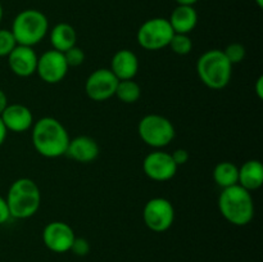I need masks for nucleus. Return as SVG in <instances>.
<instances>
[{"instance_id":"7","label":"nucleus","mask_w":263,"mask_h":262,"mask_svg":"<svg viewBox=\"0 0 263 262\" xmlns=\"http://www.w3.org/2000/svg\"><path fill=\"white\" fill-rule=\"evenodd\" d=\"M174 33L168 18L153 17L146 20L139 27L136 40L145 50L157 51L168 46Z\"/></svg>"},{"instance_id":"2","label":"nucleus","mask_w":263,"mask_h":262,"mask_svg":"<svg viewBox=\"0 0 263 262\" xmlns=\"http://www.w3.org/2000/svg\"><path fill=\"white\" fill-rule=\"evenodd\" d=\"M218 210L228 222L246 226L254 217V200L252 193L239 184L222 189L218 197Z\"/></svg>"},{"instance_id":"18","label":"nucleus","mask_w":263,"mask_h":262,"mask_svg":"<svg viewBox=\"0 0 263 262\" xmlns=\"http://www.w3.org/2000/svg\"><path fill=\"white\" fill-rule=\"evenodd\" d=\"M238 184L248 192L259 189L263 184V166L258 159H249L239 167Z\"/></svg>"},{"instance_id":"16","label":"nucleus","mask_w":263,"mask_h":262,"mask_svg":"<svg viewBox=\"0 0 263 262\" xmlns=\"http://www.w3.org/2000/svg\"><path fill=\"white\" fill-rule=\"evenodd\" d=\"M110 71L118 80H134L139 72V59L134 51L121 49L113 55Z\"/></svg>"},{"instance_id":"15","label":"nucleus","mask_w":263,"mask_h":262,"mask_svg":"<svg viewBox=\"0 0 263 262\" xmlns=\"http://www.w3.org/2000/svg\"><path fill=\"white\" fill-rule=\"evenodd\" d=\"M99 145L97 140L87 135H80L71 139L66 154L79 163H91L99 156Z\"/></svg>"},{"instance_id":"29","label":"nucleus","mask_w":263,"mask_h":262,"mask_svg":"<svg viewBox=\"0 0 263 262\" xmlns=\"http://www.w3.org/2000/svg\"><path fill=\"white\" fill-rule=\"evenodd\" d=\"M256 94L257 97H258V99H262L263 98V76H259L258 79H257Z\"/></svg>"},{"instance_id":"23","label":"nucleus","mask_w":263,"mask_h":262,"mask_svg":"<svg viewBox=\"0 0 263 262\" xmlns=\"http://www.w3.org/2000/svg\"><path fill=\"white\" fill-rule=\"evenodd\" d=\"M223 54L225 57L228 58V61L230 62L231 64H239L244 61L246 58V46L240 43H233V44H229L225 49H223Z\"/></svg>"},{"instance_id":"4","label":"nucleus","mask_w":263,"mask_h":262,"mask_svg":"<svg viewBox=\"0 0 263 262\" xmlns=\"http://www.w3.org/2000/svg\"><path fill=\"white\" fill-rule=\"evenodd\" d=\"M197 73L200 81L212 90H222L230 84L233 64L228 61L222 50L211 49L199 57Z\"/></svg>"},{"instance_id":"9","label":"nucleus","mask_w":263,"mask_h":262,"mask_svg":"<svg viewBox=\"0 0 263 262\" xmlns=\"http://www.w3.org/2000/svg\"><path fill=\"white\" fill-rule=\"evenodd\" d=\"M118 81L109 68L95 69L86 79L85 92L94 102H105L115 97Z\"/></svg>"},{"instance_id":"28","label":"nucleus","mask_w":263,"mask_h":262,"mask_svg":"<svg viewBox=\"0 0 263 262\" xmlns=\"http://www.w3.org/2000/svg\"><path fill=\"white\" fill-rule=\"evenodd\" d=\"M10 218L12 217H10V212H9V207H8L7 199L0 195V225L8 222Z\"/></svg>"},{"instance_id":"26","label":"nucleus","mask_w":263,"mask_h":262,"mask_svg":"<svg viewBox=\"0 0 263 262\" xmlns=\"http://www.w3.org/2000/svg\"><path fill=\"white\" fill-rule=\"evenodd\" d=\"M69 251L79 257L86 256V254H89V252H90L89 240L85 238H81V236H79V238L76 236L73 240V243H72V247Z\"/></svg>"},{"instance_id":"24","label":"nucleus","mask_w":263,"mask_h":262,"mask_svg":"<svg viewBox=\"0 0 263 262\" xmlns=\"http://www.w3.org/2000/svg\"><path fill=\"white\" fill-rule=\"evenodd\" d=\"M15 46H17V41L12 31L0 28V57H8Z\"/></svg>"},{"instance_id":"14","label":"nucleus","mask_w":263,"mask_h":262,"mask_svg":"<svg viewBox=\"0 0 263 262\" xmlns=\"http://www.w3.org/2000/svg\"><path fill=\"white\" fill-rule=\"evenodd\" d=\"M8 131L25 133L33 125V115L28 107L23 104H8L0 115Z\"/></svg>"},{"instance_id":"19","label":"nucleus","mask_w":263,"mask_h":262,"mask_svg":"<svg viewBox=\"0 0 263 262\" xmlns=\"http://www.w3.org/2000/svg\"><path fill=\"white\" fill-rule=\"evenodd\" d=\"M49 39L54 50L64 53L77 43V32L69 23H57L49 32Z\"/></svg>"},{"instance_id":"3","label":"nucleus","mask_w":263,"mask_h":262,"mask_svg":"<svg viewBox=\"0 0 263 262\" xmlns=\"http://www.w3.org/2000/svg\"><path fill=\"white\" fill-rule=\"evenodd\" d=\"M10 217L25 220L37 213L41 204V192L33 180L21 177L12 182L7 194Z\"/></svg>"},{"instance_id":"27","label":"nucleus","mask_w":263,"mask_h":262,"mask_svg":"<svg viewBox=\"0 0 263 262\" xmlns=\"http://www.w3.org/2000/svg\"><path fill=\"white\" fill-rule=\"evenodd\" d=\"M171 157L172 159H174V162L176 163V166H182V164L186 163L187 161H189V153H187L186 149H176V151H174L171 153Z\"/></svg>"},{"instance_id":"6","label":"nucleus","mask_w":263,"mask_h":262,"mask_svg":"<svg viewBox=\"0 0 263 262\" xmlns=\"http://www.w3.org/2000/svg\"><path fill=\"white\" fill-rule=\"evenodd\" d=\"M138 133L141 140L154 149H162L170 145L176 135L171 121L156 113L144 116L139 121Z\"/></svg>"},{"instance_id":"33","label":"nucleus","mask_w":263,"mask_h":262,"mask_svg":"<svg viewBox=\"0 0 263 262\" xmlns=\"http://www.w3.org/2000/svg\"><path fill=\"white\" fill-rule=\"evenodd\" d=\"M3 15H4V10H3V5L2 3H0V22H2L3 20Z\"/></svg>"},{"instance_id":"31","label":"nucleus","mask_w":263,"mask_h":262,"mask_svg":"<svg viewBox=\"0 0 263 262\" xmlns=\"http://www.w3.org/2000/svg\"><path fill=\"white\" fill-rule=\"evenodd\" d=\"M7 134H8V130L5 128L4 123H3L2 118H0V146L4 144L5 139H7Z\"/></svg>"},{"instance_id":"13","label":"nucleus","mask_w":263,"mask_h":262,"mask_svg":"<svg viewBox=\"0 0 263 262\" xmlns=\"http://www.w3.org/2000/svg\"><path fill=\"white\" fill-rule=\"evenodd\" d=\"M8 58L9 68L15 76L18 77H30L36 73L37 67V54L35 49L31 46L17 45L10 51Z\"/></svg>"},{"instance_id":"25","label":"nucleus","mask_w":263,"mask_h":262,"mask_svg":"<svg viewBox=\"0 0 263 262\" xmlns=\"http://www.w3.org/2000/svg\"><path fill=\"white\" fill-rule=\"evenodd\" d=\"M68 67H79L85 62V51L80 46L74 45L63 53Z\"/></svg>"},{"instance_id":"32","label":"nucleus","mask_w":263,"mask_h":262,"mask_svg":"<svg viewBox=\"0 0 263 262\" xmlns=\"http://www.w3.org/2000/svg\"><path fill=\"white\" fill-rule=\"evenodd\" d=\"M177 5H192L194 7L195 3H198V0H174Z\"/></svg>"},{"instance_id":"10","label":"nucleus","mask_w":263,"mask_h":262,"mask_svg":"<svg viewBox=\"0 0 263 262\" xmlns=\"http://www.w3.org/2000/svg\"><path fill=\"white\" fill-rule=\"evenodd\" d=\"M176 163L172 159L171 153L161 151L151 152L143 161V171L153 181H168L176 175Z\"/></svg>"},{"instance_id":"22","label":"nucleus","mask_w":263,"mask_h":262,"mask_svg":"<svg viewBox=\"0 0 263 262\" xmlns=\"http://www.w3.org/2000/svg\"><path fill=\"white\" fill-rule=\"evenodd\" d=\"M168 48L175 54L179 55H186L192 51L193 49V41L189 38V35H184V33H174L171 41L168 44Z\"/></svg>"},{"instance_id":"17","label":"nucleus","mask_w":263,"mask_h":262,"mask_svg":"<svg viewBox=\"0 0 263 262\" xmlns=\"http://www.w3.org/2000/svg\"><path fill=\"white\" fill-rule=\"evenodd\" d=\"M175 33L189 35L198 25V12L192 5H177L168 18Z\"/></svg>"},{"instance_id":"34","label":"nucleus","mask_w":263,"mask_h":262,"mask_svg":"<svg viewBox=\"0 0 263 262\" xmlns=\"http://www.w3.org/2000/svg\"><path fill=\"white\" fill-rule=\"evenodd\" d=\"M254 2H256L257 7H258V8H262L263 7V0H254Z\"/></svg>"},{"instance_id":"11","label":"nucleus","mask_w":263,"mask_h":262,"mask_svg":"<svg viewBox=\"0 0 263 262\" xmlns=\"http://www.w3.org/2000/svg\"><path fill=\"white\" fill-rule=\"evenodd\" d=\"M68 68L63 53L50 49L39 57L36 72L44 82L54 85L66 77Z\"/></svg>"},{"instance_id":"30","label":"nucleus","mask_w":263,"mask_h":262,"mask_svg":"<svg viewBox=\"0 0 263 262\" xmlns=\"http://www.w3.org/2000/svg\"><path fill=\"white\" fill-rule=\"evenodd\" d=\"M8 104H9V103H8L7 94H5V92L3 91L2 89H0V115H2L3 110H4L5 108H7Z\"/></svg>"},{"instance_id":"8","label":"nucleus","mask_w":263,"mask_h":262,"mask_svg":"<svg viewBox=\"0 0 263 262\" xmlns=\"http://www.w3.org/2000/svg\"><path fill=\"white\" fill-rule=\"evenodd\" d=\"M143 220L149 230L154 233H164L174 225V204L167 198H152L144 205Z\"/></svg>"},{"instance_id":"1","label":"nucleus","mask_w":263,"mask_h":262,"mask_svg":"<svg viewBox=\"0 0 263 262\" xmlns=\"http://www.w3.org/2000/svg\"><path fill=\"white\" fill-rule=\"evenodd\" d=\"M31 140L40 156L58 158L66 154L71 138L61 121L54 117H43L33 122Z\"/></svg>"},{"instance_id":"12","label":"nucleus","mask_w":263,"mask_h":262,"mask_svg":"<svg viewBox=\"0 0 263 262\" xmlns=\"http://www.w3.org/2000/svg\"><path fill=\"white\" fill-rule=\"evenodd\" d=\"M74 231L71 226L63 221L49 222L43 230V241L49 251L54 253H66L71 249L73 243Z\"/></svg>"},{"instance_id":"20","label":"nucleus","mask_w":263,"mask_h":262,"mask_svg":"<svg viewBox=\"0 0 263 262\" xmlns=\"http://www.w3.org/2000/svg\"><path fill=\"white\" fill-rule=\"evenodd\" d=\"M213 180L221 189L234 186L238 184L239 179V167L234 164L233 162L223 161L215 166L212 172Z\"/></svg>"},{"instance_id":"5","label":"nucleus","mask_w":263,"mask_h":262,"mask_svg":"<svg viewBox=\"0 0 263 262\" xmlns=\"http://www.w3.org/2000/svg\"><path fill=\"white\" fill-rule=\"evenodd\" d=\"M12 31L17 45L33 48L45 39L49 31V20L37 9H25L12 22Z\"/></svg>"},{"instance_id":"21","label":"nucleus","mask_w":263,"mask_h":262,"mask_svg":"<svg viewBox=\"0 0 263 262\" xmlns=\"http://www.w3.org/2000/svg\"><path fill=\"white\" fill-rule=\"evenodd\" d=\"M116 97L126 104H134L141 97V87L134 80H121L116 89Z\"/></svg>"}]
</instances>
